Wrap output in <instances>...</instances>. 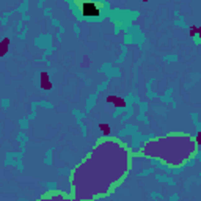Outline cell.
Masks as SVG:
<instances>
[{
  "label": "cell",
  "instance_id": "7",
  "mask_svg": "<svg viewBox=\"0 0 201 201\" xmlns=\"http://www.w3.org/2000/svg\"><path fill=\"white\" fill-rule=\"evenodd\" d=\"M90 63H91V60H90L88 57H83V63H82V68H88V66H90Z\"/></svg>",
  "mask_w": 201,
  "mask_h": 201
},
{
  "label": "cell",
  "instance_id": "3",
  "mask_svg": "<svg viewBox=\"0 0 201 201\" xmlns=\"http://www.w3.org/2000/svg\"><path fill=\"white\" fill-rule=\"evenodd\" d=\"M107 102L109 104H113L115 107L118 109H124L126 107V100L123 97H118V96H107Z\"/></svg>",
  "mask_w": 201,
  "mask_h": 201
},
{
  "label": "cell",
  "instance_id": "1",
  "mask_svg": "<svg viewBox=\"0 0 201 201\" xmlns=\"http://www.w3.org/2000/svg\"><path fill=\"white\" fill-rule=\"evenodd\" d=\"M77 3H79L82 16H85V17H97L100 14L99 5L91 2V0H83V2H77Z\"/></svg>",
  "mask_w": 201,
  "mask_h": 201
},
{
  "label": "cell",
  "instance_id": "4",
  "mask_svg": "<svg viewBox=\"0 0 201 201\" xmlns=\"http://www.w3.org/2000/svg\"><path fill=\"white\" fill-rule=\"evenodd\" d=\"M8 49H10V39H8V38H5L2 42H0V57L7 55Z\"/></svg>",
  "mask_w": 201,
  "mask_h": 201
},
{
  "label": "cell",
  "instance_id": "5",
  "mask_svg": "<svg viewBox=\"0 0 201 201\" xmlns=\"http://www.w3.org/2000/svg\"><path fill=\"white\" fill-rule=\"evenodd\" d=\"M99 131L102 132L104 135H110V132H112L110 126H109V124H105V123H104V124H99Z\"/></svg>",
  "mask_w": 201,
  "mask_h": 201
},
{
  "label": "cell",
  "instance_id": "2",
  "mask_svg": "<svg viewBox=\"0 0 201 201\" xmlns=\"http://www.w3.org/2000/svg\"><path fill=\"white\" fill-rule=\"evenodd\" d=\"M39 83H41V88L46 90V91H49L50 88H52V82H50V79H49V75H47L46 71L41 72V75H39Z\"/></svg>",
  "mask_w": 201,
  "mask_h": 201
},
{
  "label": "cell",
  "instance_id": "8",
  "mask_svg": "<svg viewBox=\"0 0 201 201\" xmlns=\"http://www.w3.org/2000/svg\"><path fill=\"white\" fill-rule=\"evenodd\" d=\"M143 2H148V0H143Z\"/></svg>",
  "mask_w": 201,
  "mask_h": 201
},
{
  "label": "cell",
  "instance_id": "6",
  "mask_svg": "<svg viewBox=\"0 0 201 201\" xmlns=\"http://www.w3.org/2000/svg\"><path fill=\"white\" fill-rule=\"evenodd\" d=\"M196 35H201V29H198V27H190V36H196Z\"/></svg>",
  "mask_w": 201,
  "mask_h": 201
}]
</instances>
